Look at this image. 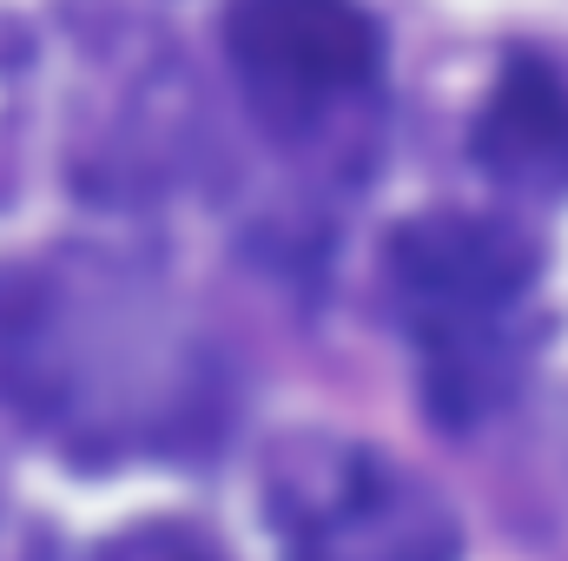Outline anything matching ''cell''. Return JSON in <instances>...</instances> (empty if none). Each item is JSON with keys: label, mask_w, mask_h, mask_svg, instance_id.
<instances>
[{"label": "cell", "mask_w": 568, "mask_h": 561, "mask_svg": "<svg viewBox=\"0 0 568 561\" xmlns=\"http://www.w3.org/2000/svg\"><path fill=\"white\" fill-rule=\"evenodd\" d=\"M0 397L93 456L192 442L212 404V350L159 284L67 252L0 272Z\"/></svg>", "instance_id": "1"}, {"label": "cell", "mask_w": 568, "mask_h": 561, "mask_svg": "<svg viewBox=\"0 0 568 561\" xmlns=\"http://www.w3.org/2000/svg\"><path fill=\"white\" fill-rule=\"evenodd\" d=\"M390 297L417 357L424 410L476 429L523 390L536 337V252L469 212H429L390 238Z\"/></svg>", "instance_id": "2"}, {"label": "cell", "mask_w": 568, "mask_h": 561, "mask_svg": "<svg viewBox=\"0 0 568 561\" xmlns=\"http://www.w3.org/2000/svg\"><path fill=\"white\" fill-rule=\"evenodd\" d=\"M265 522L284 561H456V516L371 442L291 436L265 462Z\"/></svg>", "instance_id": "3"}, {"label": "cell", "mask_w": 568, "mask_h": 561, "mask_svg": "<svg viewBox=\"0 0 568 561\" xmlns=\"http://www.w3.org/2000/svg\"><path fill=\"white\" fill-rule=\"evenodd\" d=\"M225 53L252 113L278 140H311L371 100L384 40L357 0H232Z\"/></svg>", "instance_id": "4"}, {"label": "cell", "mask_w": 568, "mask_h": 561, "mask_svg": "<svg viewBox=\"0 0 568 561\" xmlns=\"http://www.w3.org/2000/svg\"><path fill=\"white\" fill-rule=\"evenodd\" d=\"M476 165L516 192H542V198L568 192V80L549 60L516 53L503 67L476 120Z\"/></svg>", "instance_id": "5"}, {"label": "cell", "mask_w": 568, "mask_h": 561, "mask_svg": "<svg viewBox=\"0 0 568 561\" xmlns=\"http://www.w3.org/2000/svg\"><path fill=\"white\" fill-rule=\"evenodd\" d=\"M100 561H225V555L185 522H145V529H126L120 542H106Z\"/></svg>", "instance_id": "6"}]
</instances>
